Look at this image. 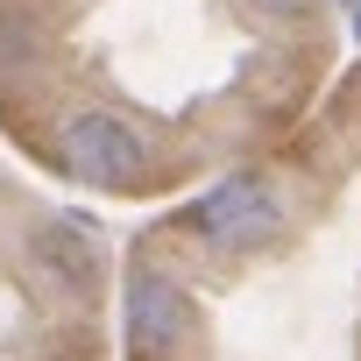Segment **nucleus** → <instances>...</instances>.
<instances>
[{"label":"nucleus","instance_id":"obj_1","mask_svg":"<svg viewBox=\"0 0 361 361\" xmlns=\"http://www.w3.org/2000/svg\"><path fill=\"white\" fill-rule=\"evenodd\" d=\"M57 156H64L71 177H85L99 192H135V185L156 177L149 135L135 121H121V114H71L64 135H57Z\"/></svg>","mask_w":361,"mask_h":361},{"label":"nucleus","instance_id":"obj_2","mask_svg":"<svg viewBox=\"0 0 361 361\" xmlns=\"http://www.w3.org/2000/svg\"><path fill=\"white\" fill-rule=\"evenodd\" d=\"M185 227H192L206 248H220V255H248V248H262V241L283 234V192L269 185L262 170H241V177L213 185V192L185 213Z\"/></svg>","mask_w":361,"mask_h":361},{"label":"nucleus","instance_id":"obj_3","mask_svg":"<svg viewBox=\"0 0 361 361\" xmlns=\"http://www.w3.org/2000/svg\"><path fill=\"white\" fill-rule=\"evenodd\" d=\"M128 340H135L142 361H163L192 340V290L156 262H142L135 283H128Z\"/></svg>","mask_w":361,"mask_h":361},{"label":"nucleus","instance_id":"obj_4","mask_svg":"<svg viewBox=\"0 0 361 361\" xmlns=\"http://www.w3.org/2000/svg\"><path fill=\"white\" fill-rule=\"evenodd\" d=\"M36 255H43L64 283H85V276H92V248H85L71 227H43V234H36Z\"/></svg>","mask_w":361,"mask_h":361},{"label":"nucleus","instance_id":"obj_5","mask_svg":"<svg viewBox=\"0 0 361 361\" xmlns=\"http://www.w3.org/2000/svg\"><path fill=\"white\" fill-rule=\"evenodd\" d=\"M255 8H269V15H305L312 0H255Z\"/></svg>","mask_w":361,"mask_h":361},{"label":"nucleus","instance_id":"obj_6","mask_svg":"<svg viewBox=\"0 0 361 361\" xmlns=\"http://www.w3.org/2000/svg\"><path fill=\"white\" fill-rule=\"evenodd\" d=\"M354 36H361V0H354Z\"/></svg>","mask_w":361,"mask_h":361}]
</instances>
